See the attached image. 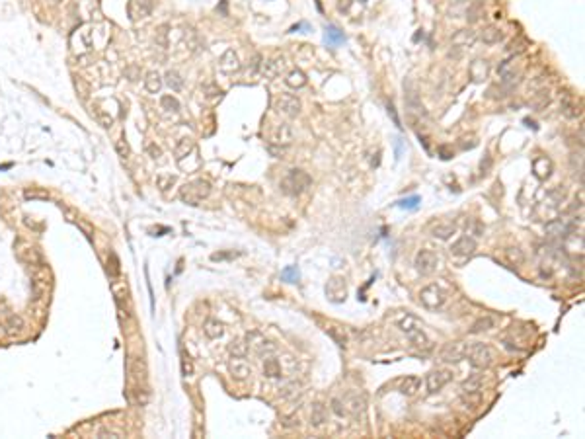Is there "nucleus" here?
Masks as SVG:
<instances>
[{"mask_svg": "<svg viewBox=\"0 0 585 439\" xmlns=\"http://www.w3.org/2000/svg\"><path fill=\"white\" fill-rule=\"evenodd\" d=\"M228 369H230L232 377H236L240 381H244L252 375V367L244 361V357H232V361L228 363Z\"/></svg>", "mask_w": 585, "mask_h": 439, "instance_id": "20", "label": "nucleus"}, {"mask_svg": "<svg viewBox=\"0 0 585 439\" xmlns=\"http://www.w3.org/2000/svg\"><path fill=\"white\" fill-rule=\"evenodd\" d=\"M420 389V377L416 375H408L402 383H400V392L406 394V396H414Z\"/></svg>", "mask_w": 585, "mask_h": 439, "instance_id": "25", "label": "nucleus"}, {"mask_svg": "<svg viewBox=\"0 0 585 439\" xmlns=\"http://www.w3.org/2000/svg\"><path fill=\"white\" fill-rule=\"evenodd\" d=\"M24 320H22V316H18V314H12V316H8V320H6V332L8 334H18V332H22L24 330Z\"/></svg>", "mask_w": 585, "mask_h": 439, "instance_id": "37", "label": "nucleus"}, {"mask_svg": "<svg viewBox=\"0 0 585 439\" xmlns=\"http://www.w3.org/2000/svg\"><path fill=\"white\" fill-rule=\"evenodd\" d=\"M332 410H334V414H337V416L346 414V410H343V404H341V400H339V398H334V400H332Z\"/></svg>", "mask_w": 585, "mask_h": 439, "instance_id": "57", "label": "nucleus"}, {"mask_svg": "<svg viewBox=\"0 0 585 439\" xmlns=\"http://www.w3.org/2000/svg\"><path fill=\"white\" fill-rule=\"evenodd\" d=\"M478 12H480V4H474L472 8L468 10V16H470L468 20H470V22H476V20H478Z\"/></svg>", "mask_w": 585, "mask_h": 439, "instance_id": "58", "label": "nucleus"}, {"mask_svg": "<svg viewBox=\"0 0 585 439\" xmlns=\"http://www.w3.org/2000/svg\"><path fill=\"white\" fill-rule=\"evenodd\" d=\"M400 330L410 338V342L416 346V348L431 350V342H429V338L425 336V332L422 330V324H420L418 318H414V316H406L404 320H400Z\"/></svg>", "mask_w": 585, "mask_h": 439, "instance_id": "2", "label": "nucleus"}, {"mask_svg": "<svg viewBox=\"0 0 585 439\" xmlns=\"http://www.w3.org/2000/svg\"><path fill=\"white\" fill-rule=\"evenodd\" d=\"M186 43H187V47L193 51V53H197V51L203 49V41H201L199 33H197L195 29H191V27L186 31Z\"/></svg>", "mask_w": 585, "mask_h": 439, "instance_id": "34", "label": "nucleus"}, {"mask_svg": "<svg viewBox=\"0 0 585 439\" xmlns=\"http://www.w3.org/2000/svg\"><path fill=\"white\" fill-rule=\"evenodd\" d=\"M548 102H550V96H548V92H540V94H536V98L533 102H531V106L535 108V110H542V108H546Z\"/></svg>", "mask_w": 585, "mask_h": 439, "instance_id": "48", "label": "nucleus"}, {"mask_svg": "<svg viewBox=\"0 0 585 439\" xmlns=\"http://www.w3.org/2000/svg\"><path fill=\"white\" fill-rule=\"evenodd\" d=\"M437 265H439V258H437L435 252L431 250L418 252V256H416V269H418L422 276H431L437 269Z\"/></svg>", "mask_w": 585, "mask_h": 439, "instance_id": "10", "label": "nucleus"}, {"mask_svg": "<svg viewBox=\"0 0 585 439\" xmlns=\"http://www.w3.org/2000/svg\"><path fill=\"white\" fill-rule=\"evenodd\" d=\"M145 88H147V92H149V94H158V92H160V88H162L160 75H158V73H154V71H152V73H149V75H147V78H145Z\"/></svg>", "mask_w": 585, "mask_h": 439, "instance_id": "32", "label": "nucleus"}, {"mask_svg": "<svg viewBox=\"0 0 585 439\" xmlns=\"http://www.w3.org/2000/svg\"><path fill=\"white\" fill-rule=\"evenodd\" d=\"M260 71H262V55L260 53H256L252 59L248 61V66H246V76L248 78H256V76L260 75Z\"/></svg>", "mask_w": 585, "mask_h": 439, "instance_id": "35", "label": "nucleus"}, {"mask_svg": "<svg viewBox=\"0 0 585 439\" xmlns=\"http://www.w3.org/2000/svg\"><path fill=\"white\" fill-rule=\"evenodd\" d=\"M117 151H119V154H121L123 158H127V156H129V147L125 145L123 141H117Z\"/></svg>", "mask_w": 585, "mask_h": 439, "instance_id": "59", "label": "nucleus"}, {"mask_svg": "<svg viewBox=\"0 0 585 439\" xmlns=\"http://www.w3.org/2000/svg\"><path fill=\"white\" fill-rule=\"evenodd\" d=\"M174 182H176L174 176H160V178H158V186H160L162 191H166L168 186H172Z\"/></svg>", "mask_w": 585, "mask_h": 439, "instance_id": "53", "label": "nucleus"}, {"mask_svg": "<svg viewBox=\"0 0 585 439\" xmlns=\"http://www.w3.org/2000/svg\"><path fill=\"white\" fill-rule=\"evenodd\" d=\"M418 203H420V197H418V195H411L408 199H400L396 205H398L400 209H416Z\"/></svg>", "mask_w": 585, "mask_h": 439, "instance_id": "50", "label": "nucleus"}, {"mask_svg": "<svg viewBox=\"0 0 585 439\" xmlns=\"http://www.w3.org/2000/svg\"><path fill=\"white\" fill-rule=\"evenodd\" d=\"M285 71V59H271V61H262V73L265 78H277Z\"/></svg>", "mask_w": 585, "mask_h": 439, "instance_id": "18", "label": "nucleus"}, {"mask_svg": "<svg viewBox=\"0 0 585 439\" xmlns=\"http://www.w3.org/2000/svg\"><path fill=\"white\" fill-rule=\"evenodd\" d=\"M476 39H478V33L474 31V29H461V31H457L455 36H453V39H451V47H453V51H457V53H453L455 57H461V51L462 49H470L474 43H476ZM451 55V57H453Z\"/></svg>", "mask_w": 585, "mask_h": 439, "instance_id": "9", "label": "nucleus"}, {"mask_svg": "<svg viewBox=\"0 0 585 439\" xmlns=\"http://www.w3.org/2000/svg\"><path fill=\"white\" fill-rule=\"evenodd\" d=\"M505 256H507V260H509L511 263H515V265L523 263L525 260L523 252L519 250V248H507V250H505Z\"/></svg>", "mask_w": 585, "mask_h": 439, "instance_id": "46", "label": "nucleus"}, {"mask_svg": "<svg viewBox=\"0 0 585 439\" xmlns=\"http://www.w3.org/2000/svg\"><path fill=\"white\" fill-rule=\"evenodd\" d=\"M455 2H466V0H455Z\"/></svg>", "mask_w": 585, "mask_h": 439, "instance_id": "64", "label": "nucleus"}, {"mask_svg": "<svg viewBox=\"0 0 585 439\" xmlns=\"http://www.w3.org/2000/svg\"><path fill=\"white\" fill-rule=\"evenodd\" d=\"M324 293H326L328 301L339 305V302H343L346 299H348V285H346V281H343L341 277H337V276L330 277V279L326 281Z\"/></svg>", "mask_w": 585, "mask_h": 439, "instance_id": "7", "label": "nucleus"}, {"mask_svg": "<svg viewBox=\"0 0 585 439\" xmlns=\"http://www.w3.org/2000/svg\"><path fill=\"white\" fill-rule=\"evenodd\" d=\"M193 151V141L191 139H180V143H178V147H176V158L178 160H182L184 156H187L189 152Z\"/></svg>", "mask_w": 585, "mask_h": 439, "instance_id": "38", "label": "nucleus"}, {"mask_svg": "<svg viewBox=\"0 0 585 439\" xmlns=\"http://www.w3.org/2000/svg\"><path fill=\"white\" fill-rule=\"evenodd\" d=\"M110 258H112V265L108 263V274H110L112 277H115L117 274H119V260H117L115 254H110Z\"/></svg>", "mask_w": 585, "mask_h": 439, "instance_id": "52", "label": "nucleus"}, {"mask_svg": "<svg viewBox=\"0 0 585 439\" xmlns=\"http://www.w3.org/2000/svg\"><path fill=\"white\" fill-rule=\"evenodd\" d=\"M20 258L27 263H41V254L36 248H27V250H20Z\"/></svg>", "mask_w": 585, "mask_h": 439, "instance_id": "43", "label": "nucleus"}, {"mask_svg": "<svg viewBox=\"0 0 585 439\" xmlns=\"http://www.w3.org/2000/svg\"><path fill=\"white\" fill-rule=\"evenodd\" d=\"M573 230H575V225L566 219H556L546 225V232L550 239H568Z\"/></svg>", "mask_w": 585, "mask_h": 439, "instance_id": "12", "label": "nucleus"}, {"mask_svg": "<svg viewBox=\"0 0 585 439\" xmlns=\"http://www.w3.org/2000/svg\"><path fill=\"white\" fill-rule=\"evenodd\" d=\"M129 373L135 377L137 381H145V377H147V367H145V363L141 361V359H131V365H129Z\"/></svg>", "mask_w": 585, "mask_h": 439, "instance_id": "36", "label": "nucleus"}, {"mask_svg": "<svg viewBox=\"0 0 585 439\" xmlns=\"http://www.w3.org/2000/svg\"><path fill=\"white\" fill-rule=\"evenodd\" d=\"M271 141H273L275 145H279V147H289L291 141H293V131H291V127L287 125V123H281V125L273 131Z\"/></svg>", "mask_w": 585, "mask_h": 439, "instance_id": "21", "label": "nucleus"}, {"mask_svg": "<svg viewBox=\"0 0 585 439\" xmlns=\"http://www.w3.org/2000/svg\"><path fill=\"white\" fill-rule=\"evenodd\" d=\"M455 232H457V226L453 225V223H439V225H435L431 228V234L439 240H449Z\"/></svg>", "mask_w": 585, "mask_h": 439, "instance_id": "24", "label": "nucleus"}, {"mask_svg": "<svg viewBox=\"0 0 585 439\" xmlns=\"http://www.w3.org/2000/svg\"><path fill=\"white\" fill-rule=\"evenodd\" d=\"M490 328H494V318H490V316H482V318H478L476 322L472 324V334H480V332H486V330H490Z\"/></svg>", "mask_w": 585, "mask_h": 439, "instance_id": "41", "label": "nucleus"}, {"mask_svg": "<svg viewBox=\"0 0 585 439\" xmlns=\"http://www.w3.org/2000/svg\"><path fill=\"white\" fill-rule=\"evenodd\" d=\"M420 301H422L424 307L431 309V311H435V309H439V307H443V302H445V291L439 287V285H435V283H431V285H427V287L422 289V293H420Z\"/></svg>", "mask_w": 585, "mask_h": 439, "instance_id": "8", "label": "nucleus"}, {"mask_svg": "<svg viewBox=\"0 0 585 439\" xmlns=\"http://www.w3.org/2000/svg\"><path fill=\"white\" fill-rule=\"evenodd\" d=\"M474 250H476V240L470 237H461L451 246V252L455 256H470V254H474Z\"/></svg>", "mask_w": 585, "mask_h": 439, "instance_id": "19", "label": "nucleus"}, {"mask_svg": "<svg viewBox=\"0 0 585 439\" xmlns=\"http://www.w3.org/2000/svg\"><path fill=\"white\" fill-rule=\"evenodd\" d=\"M324 39H326V43H328L330 47H337V45H341V43L346 41V36H343V31H341L339 27L328 25V27H326V33H324Z\"/></svg>", "mask_w": 585, "mask_h": 439, "instance_id": "22", "label": "nucleus"}, {"mask_svg": "<svg viewBox=\"0 0 585 439\" xmlns=\"http://www.w3.org/2000/svg\"><path fill=\"white\" fill-rule=\"evenodd\" d=\"M285 82H287V86H289V88H295V90H299V88L306 86V75H304L302 71H291V73L287 75Z\"/></svg>", "mask_w": 585, "mask_h": 439, "instance_id": "30", "label": "nucleus"}, {"mask_svg": "<svg viewBox=\"0 0 585 439\" xmlns=\"http://www.w3.org/2000/svg\"><path fill=\"white\" fill-rule=\"evenodd\" d=\"M527 47H529V41H527L525 38H517L515 41H511L509 43L507 51H509V53H515V55H519V53L527 51Z\"/></svg>", "mask_w": 585, "mask_h": 439, "instance_id": "44", "label": "nucleus"}, {"mask_svg": "<svg viewBox=\"0 0 585 439\" xmlns=\"http://www.w3.org/2000/svg\"><path fill=\"white\" fill-rule=\"evenodd\" d=\"M439 154H441V156H443V158H445V160H447V158H451V156H453V152L449 151L447 147H439Z\"/></svg>", "mask_w": 585, "mask_h": 439, "instance_id": "62", "label": "nucleus"}, {"mask_svg": "<svg viewBox=\"0 0 585 439\" xmlns=\"http://www.w3.org/2000/svg\"><path fill=\"white\" fill-rule=\"evenodd\" d=\"M154 41H156V45H160V47H166V45H168V25H160V27L156 29Z\"/></svg>", "mask_w": 585, "mask_h": 439, "instance_id": "47", "label": "nucleus"}, {"mask_svg": "<svg viewBox=\"0 0 585 439\" xmlns=\"http://www.w3.org/2000/svg\"><path fill=\"white\" fill-rule=\"evenodd\" d=\"M312 184V178L304 170H300V168H295V170H289V174L281 180V191L285 193V195H300V193H304L306 189L311 188Z\"/></svg>", "mask_w": 585, "mask_h": 439, "instance_id": "1", "label": "nucleus"}, {"mask_svg": "<svg viewBox=\"0 0 585 439\" xmlns=\"http://www.w3.org/2000/svg\"><path fill=\"white\" fill-rule=\"evenodd\" d=\"M562 113L568 117V119H575L577 115H579V110H577V106H575V102L566 94L564 96V100H562Z\"/></svg>", "mask_w": 585, "mask_h": 439, "instance_id": "33", "label": "nucleus"}, {"mask_svg": "<svg viewBox=\"0 0 585 439\" xmlns=\"http://www.w3.org/2000/svg\"><path fill=\"white\" fill-rule=\"evenodd\" d=\"M236 256H240V252H223V254H213L211 260H228V258H236Z\"/></svg>", "mask_w": 585, "mask_h": 439, "instance_id": "56", "label": "nucleus"}, {"mask_svg": "<svg viewBox=\"0 0 585 439\" xmlns=\"http://www.w3.org/2000/svg\"><path fill=\"white\" fill-rule=\"evenodd\" d=\"M328 418V412H326V406L320 404V402H314L311 408V424L312 426H322Z\"/></svg>", "mask_w": 585, "mask_h": 439, "instance_id": "26", "label": "nucleus"}, {"mask_svg": "<svg viewBox=\"0 0 585 439\" xmlns=\"http://www.w3.org/2000/svg\"><path fill=\"white\" fill-rule=\"evenodd\" d=\"M281 279L283 281H287V283H297L300 279V272L297 265H289V267H285L283 272H281Z\"/></svg>", "mask_w": 585, "mask_h": 439, "instance_id": "42", "label": "nucleus"}, {"mask_svg": "<svg viewBox=\"0 0 585 439\" xmlns=\"http://www.w3.org/2000/svg\"><path fill=\"white\" fill-rule=\"evenodd\" d=\"M160 104H162V108L168 110V112H174V113L180 112V102L176 100L174 96H162Z\"/></svg>", "mask_w": 585, "mask_h": 439, "instance_id": "45", "label": "nucleus"}, {"mask_svg": "<svg viewBox=\"0 0 585 439\" xmlns=\"http://www.w3.org/2000/svg\"><path fill=\"white\" fill-rule=\"evenodd\" d=\"M535 176L536 178H540V180H546L548 176H550V172H552V162L548 160L546 156H540V158H536L535 160Z\"/></svg>", "mask_w": 585, "mask_h": 439, "instance_id": "27", "label": "nucleus"}, {"mask_svg": "<svg viewBox=\"0 0 585 439\" xmlns=\"http://www.w3.org/2000/svg\"><path fill=\"white\" fill-rule=\"evenodd\" d=\"M203 332H205V336H207V338L217 340V338H221V336H223L224 328H223V324H221L219 320L211 318V320H207V322H205V326H203Z\"/></svg>", "mask_w": 585, "mask_h": 439, "instance_id": "29", "label": "nucleus"}, {"mask_svg": "<svg viewBox=\"0 0 585 439\" xmlns=\"http://www.w3.org/2000/svg\"><path fill=\"white\" fill-rule=\"evenodd\" d=\"M248 344L244 342V340H232L230 344H228V353L232 355V357H246L248 355Z\"/></svg>", "mask_w": 585, "mask_h": 439, "instance_id": "31", "label": "nucleus"}, {"mask_svg": "<svg viewBox=\"0 0 585 439\" xmlns=\"http://www.w3.org/2000/svg\"><path fill=\"white\" fill-rule=\"evenodd\" d=\"M209 193H211L209 182L195 180V182H191V184H186L180 195H182V199L186 201V203H189V205H197V203H199L203 197H207Z\"/></svg>", "mask_w": 585, "mask_h": 439, "instance_id": "4", "label": "nucleus"}, {"mask_svg": "<svg viewBox=\"0 0 585 439\" xmlns=\"http://www.w3.org/2000/svg\"><path fill=\"white\" fill-rule=\"evenodd\" d=\"M152 12V0H131L129 2V16L131 20L147 18Z\"/></svg>", "mask_w": 585, "mask_h": 439, "instance_id": "16", "label": "nucleus"}, {"mask_svg": "<svg viewBox=\"0 0 585 439\" xmlns=\"http://www.w3.org/2000/svg\"><path fill=\"white\" fill-rule=\"evenodd\" d=\"M394 147H396V158L402 156V141L400 139H394Z\"/></svg>", "mask_w": 585, "mask_h": 439, "instance_id": "63", "label": "nucleus"}, {"mask_svg": "<svg viewBox=\"0 0 585 439\" xmlns=\"http://www.w3.org/2000/svg\"><path fill=\"white\" fill-rule=\"evenodd\" d=\"M349 6H351V0H339V2H337V10H339V12H348Z\"/></svg>", "mask_w": 585, "mask_h": 439, "instance_id": "60", "label": "nucleus"}, {"mask_svg": "<svg viewBox=\"0 0 585 439\" xmlns=\"http://www.w3.org/2000/svg\"><path fill=\"white\" fill-rule=\"evenodd\" d=\"M246 344H248V348H252L260 357H269V355H273L275 351H277V346H275L273 342L263 338L260 332H248Z\"/></svg>", "mask_w": 585, "mask_h": 439, "instance_id": "6", "label": "nucleus"}, {"mask_svg": "<svg viewBox=\"0 0 585 439\" xmlns=\"http://www.w3.org/2000/svg\"><path fill=\"white\" fill-rule=\"evenodd\" d=\"M147 151H149L150 154H152V158H158V156H160V154H162L160 149H158V147H154V145H149V149H147Z\"/></svg>", "mask_w": 585, "mask_h": 439, "instance_id": "61", "label": "nucleus"}, {"mask_svg": "<svg viewBox=\"0 0 585 439\" xmlns=\"http://www.w3.org/2000/svg\"><path fill=\"white\" fill-rule=\"evenodd\" d=\"M96 119H98V123H100L104 129H110V127L113 125V117H110L108 113H104V112L96 113Z\"/></svg>", "mask_w": 585, "mask_h": 439, "instance_id": "51", "label": "nucleus"}, {"mask_svg": "<svg viewBox=\"0 0 585 439\" xmlns=\"http://www.w3.org/2000/svg\"><path fill=\"white\" fill-rule=\"evenodd\" d=\"M203 92H205V98H209V100H213V98H219L221 94H223V90L221 88H217L213 82H209V84H205L203 86Z\"/></svg>", "mask_w": 585, "mask_h": 439, "instance_id": "49", "label": "nucleus"}, {"mask_svg": "<svg viewBox=\"0 0 585 439\" xmlns=\"http://www.w3.org/2000/svg\"><path fill=\"white\" fill-rule=\"evenodd\" d=\"M263 375L269 377V379H275V377H281V363H279V359H275V357H265V361H263Z\"/></svg>", "mask_w": 585, "mask_h": 439, "instance_id": "28", "label": "nucleus"}, {"mask_svg": "<svg viewBox=\"0 0 585 439\" xmlns=\"http://www.w3.org/2000/svg\"><path fill=\"white\" fill-rule=\"evenodd\" d=\"M219 69L223 71L224 75H234V73H238V71L242 69V63H240V59H238L236 51L234 49L224 51L221 61H219Z\"/></svg>", "mask_w": 585, "mask_h": 439, "instance_id": "14", "label": "nucleus"}, {"mask_svg": "<svg viewBox=\"0 0 585 439\" xmlns=\"http://www.w3.org/2000/svg\"><path fill=\"white\" fill-rule=\"evenodd\" d=\"M341 404H343L346 414H351V416H359L363 410H365V406H367L365 398H363L361 394H357V392H349L348 396L341 400Z\"/></svg>", "mask_w": 585, "mask_h": 439, "instance_id": "15", "label": "nucleus"}, {"mask_svg": "<svg viewBox=\"0 0 585 439\" xmlns=\"http://www.w3.org/2000/svg\"><path fill=\"white\" fill-rule=\"evenodd\" d=\"M466 346L464 342H449L441 350V359L445 363H459L466 357Z\"/></svg>", "mask_w": 585, "mask_h": 439, "instance_id": "11", "label": "nucleus"}, {"mask_svg": "<svg viewBox=\"0 0 585 439\" xmlns=\"http://www.w3.org/2000/svg\"><path fill=\"white\" fill-rule=\"evenodd\" d=\"M386 110H388V115H390V117H392V121H394V125L398 127H402L400 125V117H398V113H396V108H394V104H392V102H388V106H386Z\"/></svg>", "mask_w": 585, "mask_h": 439, "instance_id": "54", "label": "nucleus"}, {"mask_svg": "<svg viewBox=\"0 0 585 439\" xmlns=\"http://www.w3.org/2000/svg\"><path fill=\"white\" fill-rule=\"evenodd\" d=\"M182 373L186 377H189L191 373H193V365H191V361H189V357H182Z\"/></svg>", "mask_w": 585, "mask_h": 439, "instance_id": "55", "label": "nucleus"}, {"mask_svg": "<svg viewBox=\"0 0 585 439\" xmlns=\"http://www.w3.org/2000/svg\"><path fill=\"white\" fill-rule=\"evenodd\" d=\"M468 73H470V78L474 82H484L486 78L490 76V64L484 59H476L468 66Z\"/></svg>", "mask_w": 585, "mask_h": 439, "instance_id": "17", "label": "nucleus"}, {"mask_svg": "<svg viewBox=\"0 0 585 439\" xmlns=\"http://www.w3.org/2000/svg\"><path fill=\"white\" fill-rule=\"evenodd\" d=\"M466 357L472 367L476 369H486L494 361V351L484 344H468L466 346Z\"/></svg>", "mask_w": 585, "mask_h": 439, "instance_id": "3", "label": "nucleus"}, {"mask_svg": "<svg viewBox=\"0 0 585 439\" xmlns=\"http://www.w3.org/2000/svg\"><path fill=\"white\" fill-rule=\"evenodd\" d=\"M273 108L279 113L287 115V117H297L300 113V110H302V104H300V100L297 96L283 92V94H279V96L275 98Z\"/></svg>", "mask_w": 585, "mask_h": 439, "instance_id": "5", "label": "nucleus"}, {"mask_svg": "<svg viewBox=\"0 0 585 439\" xmlns=\"http://www.w3.org/2000/svg\"><path fill=\"white\" fill-rule=\"evenodd\" d=\"M166 84L172 88L174 92H180V90L184 88V78L178 75L176 71H168V73H166Z\"/></svg>", "mask_w": 585, "mask_h": 439, "instance_id": "40", "label": "nucleus"}, {"mask_svg": "<svg viewBox=\"0 0 585 439\" xmlns=\"http://www.w3.org/2000/svg\"><path fill=\"white\" fill-rule=\"evenodd\" d=\"M480 39L484 41L486 45H496V43H499V41L503 39V33H501V29L496 27V25H488L486 29H482Z\"/></svg>", "mask_w": 585, "mask_h": 439, "instance_id": "23", "label": "nucleus"}, {"mask_svg": "<svg viewBox=\"0 0 585 439\" xmlns=\"http://www.w3.org/2000/svg\"><path fill=\"white\" fill-rule=\"evenodd\" d=\"M328 334H330V338L334 340V342H336L339 348H346V346H348V336H346L343 328L330 326V328H328Z\"/></svg>", "mask_w": 585, "mask_h": 439, "instance_id": "39", "label": "nucleus"}, {"mask_svg": "<svg viewBox=\"0 0 585 439\" xmlns=\"http://www.w3.org/2000/svg\"><path fill=\"white\" fill-rule=\"evenodd\" d=\"M453 379V373L451 371H447V369H435V371H431L429 375H427V390L429 392H437V390H441L445 385H447L449 381Z\"/></svg>", "mask_w": 585, "mask_h": 439, "instance_id": "13", "label": "nucleus"}]
</instances>
